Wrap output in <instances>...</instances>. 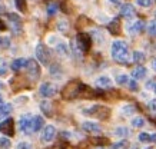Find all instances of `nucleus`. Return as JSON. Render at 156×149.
<instances>
[{
  "label": "nucleus",
  "mask_w": 156,
  "mask_h": 149,
  "mask_svg": "<svg viewBox=\"0 0 156 149\" xmlns=\"http://www.w3.org/2000/svg\"><path fill=\"white\" fill-rule=\"evenodd\" d=\"M129 135H130V132H129V129L126 126H118L115 129V136H118V138H126Z\"/></svg>",
  "instance_id": "nucleus-25"
},
{
  "label": "nucleus",
  "mask_w": 156,
  "mask_h": 149,
  "mask_svg": "<svg viewBox=\"0 0 156 149\" xmlns=\"http://www.w3.org/2000/svg\"><path fill=\"white\" fill-rule=\"evenodd\" d=\"M128 87H129V90H132V92H137V90H139L137 82L135 80V79H132V80H129V82H128Z\"/></svg>",
  "instance_id": "nucleus-36"
},
{
  "label": "nucleus",
  "mask_w": 156,
  "mask_h": 149,
  "mask_svg": "<svg viewBox=\"0 0 156 149\" xmlns=\"http://www.w3.org/2000/svg\"><path fill=\"white\" fill-rule=\"evenodd\" d=\"M36 58H37L39 63H42L43 66H48L49 60H50V53H49L48 48L43 43L36 44Z\"/></svg>",
  "instance_id": "nucleus-5"
},
{
  "label": "nucleus",
  "mask_w": 156,
  "mask_h": 149,
  "mask_svg": "<svg viewBox=\"0 0 156 149\" xmlns=\"http://www.w3.org/2000/svg\"><path fill=\"white\" fill-rule=\"evenodd\" d=\"M110 55L115 62L120 63V65H128L130 62V53H129L128 43L123 40H115L112 43L110 49Z\"/></svg>",
  "instance_id": "nucleus-1"
},
{
  "label": "nucleus",
  "mask_w": 156,
  "mask_h": 149,
  "mask_svg": "<svg viewBox=\"0 0 156 149\" xmlns=\"http://www.w3.org/2000/svg\"><path fill=\"white\" fill-rule=\"evenodd\" d=\"M27 73L32 80H37L40 77V66L34 59H27Z\"/></svg>",
  "instance_id": "nucleus-9"
},
{
  "label": "nucleus",
  "mask_w": 156,
  "mask_h": 149,
  "mask_svg": "<svg viewBox=\"0 0 156 149\" xmlns=\"http://www.w3.org/2000/svg\"><path fill=\"white\" fill-rule=\"evenodd\" d=\"M147 108H149V111H151V112H156V98H155V99H152V101L149 102Z\"/></svg>",
  "instance_id": "nucleus-40"
},
{
  "label": "nucleus",
  "mask_w": 156,
  "mask_h": 149,
  "mask_svg": "<svg viewBox=\"0 0 156 149\" xmlns=\"http://www.w3.org/2000/svg\"><path fill=\"white\" fill-rule=\"evenodd\" d=\"M147 75V70H146V67H143V66H137L135 67L132 70V77L135 79V80H140V79H145Z\"/></svg>",
  "instance_id": "nucleus-16"
},
{
  "label": "nucleus",
  "mask_w": 156,
  "mask_h": 149,
  "mask_svg": "<svg viewBox=\"0 0 156 149\" xmlns=\"http://www.w3.org/2000/svg\"><path fill=\"white\" fill-rule=\"evenodd\" d=\"M14 5L20 12H26V0H14Z\"/></svg>",
  "instance_id": "nucleus-35"
},
{
  "label": "nucleus",
  "mask_w": 156,
  "mask_h": 149,
  "mask_svg": "<svg viewBox=\"0 0 156 149\" xmlns=\"http://www.w3.org/2000/svg\"><path fill=\"white\" fill-rule=\"evenodd\" d=\"M82 129L87 132V133H93V135H100L102 133V128H100L98 123L95 122H89V120H85L82 123Z\"/></svg>",
  "instance_id": "nucleus-11"
},
{
  "label": "nucleus",
  "mask_w": 156,
  "mask_h": 149,
  "mask_svg": "<svg viewBox=\"0 0 156 149\" xmlns=\"http://www.w3.org/2000/svg\"><path fill=\"white\" fill-rule=\"evenodd\" d=\"M130 123L133 128H142V126H145V119L142 116H135V118H132Z\"/></svg>",
  "instance_id": "nucleus-27"
},
{
  "label": "nucleus",
  "mask_w": 156,
  "mask_h": 149,
  "mask_svg": "<svg viewBox=\"0 0 156 149\" xmlns=\"http://www.w3.org/2000/svg\"><path fill=\"white\" fill-rule=\"evenodd\" d=\"M76 43L79 44V48L83 53L90 50V46H92V37H90V34L87 33H79L76 36Z\"/></svg>",
  "instance_id": "nucleus-6"
},
{
  "label": "nucleus",
  "mask_w": 156,
  "mask_h": 149,
  "mask_svg": "<svg viewBox=\"0 0 156 149\" xmlns=\"http://www.w3.org/2000/svg\"><path fill=\"white\" fill-rule=\"evenodd\" d=\"M56 52L60 55V56H69L70 55V50H69V46H67L65 42H59L56 44Z\"/></svg>",
  "instance_id": "nucleus-21"
},
{
  "label": "nucleus",
  "mask_w": 156,
  "mask_h": 149,
  "mask_svg": "<svg viewBox=\"0 0 156 149\" xmlns=\"http://www.w3.org/2000/svg\"><path fill=\"white\" fill-rule=\"evenodd\" d=\"M82 113L86 116H90V118H95V119H100V120H106L110 118V109L106 108L103 105H93L87 108V109H83Z\"/></svg>",
  "instance_id": "nucleus-2"
},
{
  "label": "nucleus",
  "mask_w": 156,
  "mask_h": 149,
  "mask_svg": "<svg viewBox=\"0 0 156 149\" xmlns=\"http://www.w3.org/2000/svg\"><path fill=\"white\" fill-rule=\"evenodd\" d=\"M39 93H40L43 98H53L57 93V86L55 83L44 82L39 87Z\"/></svg>",
  "instance_id": "nucleus-7"
},
{
  "label": "nucleus",
  "mask_w": 156,
  "mask_h": 149,
  "mask_svg": "<svg viewBox=\"0 0 156 149\" xmlns=\"http://www.w3.org/2000/svg\"><path fill=\"white\" fill-rule=\"evenodd\" d=\"M145 59H146V56H145V53L140 52V50H135L133 55L130 56V60L135 63H142V62H145Z\"/></svg>",
  "instance_id": "nucleus-24"
},
{
  "label": "nucleus",
  "mask_w": 156,
  "mask_h": 149,
  "mask_svg": "<svg viewBox=\"0 0 156 149\" xmlns=\"http://www.w3.org/2000/svg\"><path fill=\"white\" fill-rule=\"evenodd\" d=\"M135 15H136L135 7H133L130 3H125V5H122V7H120V16H123L125 19H133Z\"/></svg>",
  "instance_id": "nucleus-15"
},
{
  "label": "nucleus",
  "mask_w": 156,
  "mask_h": 149,
  "mask_svg": "<svg viewBox=\"0 0 156 149\" xmlns=\"http://www.w3.org/2000/svg\"><path fill=\"white\" fill-rule=\"evenodd\" d=\"M80 86H82V83L76 82V80L69 82L67 86H65V89H63V98H66V99L77 98L79 96V92H80Z\"/></svg>",
  "instance_id": "nucleus-4"
},
{
  "label": "nucleus",
  "mask_w": 156,
  "mask_h": 149,
  "mask_svg": "<svg viewBox=\"0 0 156 149\" xmlns=\"http://www.w3.org/2000/svg\"><path fill=\"white\" fill-rule=\"evenodd\" d=\"M137 138H139V140H140V142H143V144H149V142H156V133L151 135V133H147V132H140Z\"/></svg>",
  "instance_id": "nucleus-20"
},
{
  "label": "nucleus",
  "mask_w": 156,
  "mask_h": 149,
  "mask_svg": "<svg viewBox=\"0 0 156 149\" xmlns=\"http://www.w3.org/2000/svg\"><path fill=\"white\" fill-rule=\"evenodd\" d=\"M57 29H59V32L65 33V32H67V29H69V23H67L65 19L59 20V22H57Z\"/></svg>",
  "instance_id": "nucleus-31"
},
{
  "label": "nucleus",
  "mask_w": 156,
  "mask_h": 149,
  "mask_svg": "<svg viewBox=\"0 0 156 149\" xmlns=\"http://www.w3.org/2000/svg\"><path fill=\"white\" fill-rule=\"evenodd\" d=\"M55 138H56V128L53 125H46L43 128L42 136H40L42 144H50V142H53Z\"/></svg>",
  "instance_id": "nucleus-8"
},
{
  "label": "nucleus",
  "mask_w": 156,
  "mask_h": 149,
  "mask_svg": "<svg viewBox=\"0 0 156 149\" xmlns=\"http://www.w3.org/2000/svg\"><path fill=\"white\" fill-rule=\"evenodd\" d=\"M59 10V5L57 3H49L48 5V15L49 16H55Z\"/></svg>",
  "instance_id": "nucleus-32"
},
{
  "label": "nucleus",
  "mask_w": 156,
  "mask_h": 149,
  "mask_svg": "<svg viewBox=\"0 0 156 149\" xmlns=\"http://www.w3.org/2000/svg\"><path fill=\"white\" fill-rule=\"evenodd\" d=\"M40 109H42V112L46 116H52L53 115V106L49 101H43L42 103H40Z\"/></svg>",
  "instance_id": "nucleus-22"
},
{
  "label": "nucleus",
  "mask_w": 156,
  "mask_h": 149,
  "mask_svg": "<svg viewBox=\"0 0 156 149\" xmlns=\"http://www.w3.org/2000/svg\"><path fill=\"white\" fill-rule=\"evenodd\" d=\"M2 105H3V96L0 95V108H2Z\"/></svg>",
  "instance_id": "nucleus-42"
},
{
  "label": "nucleus",
  "mask_w": 156,
  "mask_h": 149,
  "mask_svg": "<svg viewBox=\"0 0 156 149\" xmlns=\"http://www.w3.org/2000/svg\"><path fill=\"white\" fill-rule=\"evenodd\" d=\"M145 149H153V148H145Z\"/></svg>",
  "instance_id": "nucleus-48"
},
{
  "label": "nucleus",
  "mask_w": 156,
  "mask_h": 149,
  "mask_svg": "<svg viewBox=\"0 0 156 149\" xmlns=\"http://www.w3.org/2000/svg\"><path fill=\"white\" fill-rule=\"evenodd\" d=\"M12 111H13V105L12 103H3L2 108H0V120L6 119Z\"/></svg>",
  "instance_id": "nucleus-19"
},
{
  "label": "nucleus",
  "mask_w": 156,
  "mask_h": 149,
  "mask_svg": "<svg viewBox=\"0 0 156 149\" xmlns=\"http://www.w3.org/2000/svg\"><path fill=\"white\" fill-rule=\"evenodd\" d=\"M153 90H155V93H156V85H155V86H153Z\"/></svg>",
  "instance_id": "nucleus-46"
},
{
  "label": "nucleus",
  "mask_w": 156,
  "mask_h": 149,
  "mask_svg": "<svg viewBox=\"0 0 156 149\" xmlns=\"http://www.w3.org/2000/svg\"><path fill=\"white\" fill-rule=\"evenodd\" d=\"M108 27H109V32L112 34H118L119 29H120V20H119V17H115L113 20H110Z\"/></svg>",
  "instance_id": "nucleus-18"
},
{
  "label": "nucleus",
  "mask_w": 156,
  "mask_h": 149,
  "mask_svg": "<svg viewBox=\"0 0 156 149\" xmlns=\"http://www.w3.org/2000/svg\"><path fill=\"white\" fill-rule=\"evenodd\" d=\"M143 29H145V23L142 20H135L133 23H130L128 26V33L132 34V36H136V34L142 33Z\"/></svg>",
  "instance_id": "nucleus-12"
},
{
  "label": "nucleus",
  "mask_w": 156,
  "mask_h": 149,
  "mask_svg": "<svg viewBox=\"0 0 156 149\" xmlns=\"http://www.w3.org/2000/svg\"><path fill=\"white\" fill-rule=\"evenodd\" d=\"M95 85L98 89H110L113 86V80L109 76H99L95 80Z\"/></svg>",
  "instance_id": "nucleus-14"
},
{
  "label": "nucleus",
  "mask_w": 156,
  "mask_h": 149,
  "mask_svg": "<svg viewBox=\"0 0 156 149\" xmlns=\"http://www.w3.org/2000/svg\"><path fill=\"white\" fill-rule=\"evenodd\" d=\"M109 2H112V3H118V2H120V0H109Z\"/></svg>",
  "instance_id": "nucleus-45"
},
{
  "label": "nucleus",
  "mask_w": 156,
  "mask_h": 149,
  "mask_svg": "<svg viewBox=\"0 0 156 149\" xmlns=\"http://www.w3.org/2000/svg\"><path fill=\"white\" fill-rule=\"evenodd\" d=\"M147 33L151 34L152 37H156V20L147 26Z\"/></svg>",
  "instance_id": "nucleus-34"
},
{
  "label": "nucleus",
  "mask_w": 156,
  "mask_h": 149,
  "mask_svg": "<svg viewBox=\"0 0 156 149\" xmlns=\"http://www.w3.org/2000/svg\"><path fill=\"white\" fill-rule=\"evenodd\" d=\"M12 148V142L7 136H0V149H10Z\"/></svg>",
  "instance_id": "nucleus-29"
},
{
  "label": "nucleus",
  "mask_w": 156,
  "mask_h": 149,
  "mask_svg": "<svg viewBox=\"0 0 156 149\" xmlns=\"http://www.w3.org/2000/svg\"><path fill=\"white\" fill-rule=\"evenodd\" d=\"M153 69H155V70H156V59H155V60H153Z\"/></svg>",
  "instance_id": "nucleus-44"
},
{
  "label": "nucleus",
  "mask_w": 156,
  "mask_h": 149,
  "mask_svg": "<svg viewBox=\"0 0 156 149\" xmlns=\"http://www.w3.org/2000/svg\"><path fill=\"white\" fill-rule=\"evenodd\" d=\"M19 129L24 135H30L33 132V116L30 113H24L19 118Z\"/></svg>",
  "instance_id": "nucleus-3"
},
{
  "label": "nucleus",
  "mask_w": 156,
  "mask_h": 149,
  "mask_svg": "<svg viewBox=\"0 0 156 149\" xmlns=\"http://www.w3.org/2000/svg\"><path fill=\"white\" fill-rule=\"evenodd\" d=\"M3 87H5V83H3V82H0V89H3Z\"/></svg>",
  "instance_id": "nucleus-43"
},
{
  "label": "nucleus",
  "mask_w": 156,
  "mask_h": 149,
  "mask_svg": "<svg viewBox=\"0 0 156 149\" xmlns=\"http://www.w3.org/2000/svg\"><path fill=\"white\" fill-rule=\"evenodd\" d=\"M43 123H44L43 116H40V115L33 116V132H39L43 128Z\"/></svg>",
  "instance_id": "nucleus-23"
},
{
  "label": "nucleus",
  "mask_w": 156,
  "mask_h": 149,
  "mask_svg": "<svg viewBox=\"0 0 156 149\" xmlns=\"http://www.w3.org/2000/svg\"><path fill=\"white\" fill-rule=\"evenodd\" d=\"M48 43L49 44H53V46H56V44L59 43V39H57V36H55V34L48 36Z\"/></svg>",
  "instance_id": "nucleus-38"
},
{
  "label": "nucleus",
  "mask_w": 156,
  "mask_h": 149,
  "mask_svg": "<svg viewBox=\"0 0 156 149\" xmlns=\"http://www.w3.org/2000/svg\"><path fill=\"white\" fill-rule=\"evenodd\" d=\"M6 73H7V63L0 59V77L5 76Z\"/></svg>",
  "instance_id": "nucleus-37"
},
{
  "label": "nucleus",
  "mask_w": 156,
  "mask_h": 149,
  "mask_svg": "<svg viewBox=\"0 0 156 149\" xmlns=\"http://www.w3.org/2000/svg\"><path fill=\"white\" fill-rule=\"evenodd\" d=\"M136 5L140 7H152L153 6V0H136Z\"/></svg>",
  "instance_id": "nucleus-33"
},
{
  "label": "nucleus",
  "mask_w": 156,
  "mask_h": 149,
  "mask_svg": "<svg viewBox=\"0 0 156 149\" xmlns=\"http://www.w3.org/2000/svg\"><path fill=\"white\" fill-rule=\"evenodd\" d=\"M95 149H103V148H95Z\"/></svg>",
  "instance_id": "nucleus-47"
},
{
  "label": "nucleus",
  "mask_w": 156,
  "mask_h": 149,
  "mask_svg": "<svg viewBox=\"0 0 156 149\" xmlns=\"http://www.w3.org/2000/svg\"><path fill=\"white\" fill-rule=\"evenodd\" d=\"M135 111H136V109H135L133 105H125L120 108V113L125 116H132L133 113H135Z\"/></svg>",
  "instance_id": "nucleus-26"
},
{
  "label": "nucleus",
  "mask_w": 156,
  "mask_h": 149,
  "mask_svg": "<svg viewBox=\"0 0 156 149\" xmlns=\"http://www.w3.org/2000/svg\"><path fill=\"white\" fill-rule=\"evenodd\" d=\"M17 149H32V145L29 144V142L22 140V142H19V145H17Z\"/></svg>",
  "instance_id": "nucleus-39"
},
{
  "label": "nucleus",
  "mask_w": 156,
  "mask_h": 149,
  "mask_svg": "<svg viewBox=\"0 0 156 149\" xmlns=\"http://www.w3.org/2000/svg\"><path fill=\"white\" fill-rule=\"evenodd\" d=\"M0 30H6V24L3 23V20L0 19Z\"/></svg>",
  "instance_id": "nucleus-41"
},
{
  "label": "nucleus",
  "mask_w": 156,
  "mask_h": 149,
  "mask_svg": "<svg viewBox=\"0 0 156 149\" xmlns=\"http://www.w3.org/2000/svg\"><path fill=\"white\" fill-rule=\"evenodd\" d=\"M128 82H129L128 75H125V73H120V75H118V76H116V83H118L119 86L128 85Z\"/></svg>",
  "instance_id": "nucleus-30"
},
{
  "label": "nucleus",
  "mask_w": 156,
  "mask_h": 149,
  "mask_svg": "<svg viewBox=\"0 0 156 149\" xmlns=\"http://www.w3.org/2000/svg\"><path fill=\"white\" fill-rule=\"evenodd\" d=\"M133 149H135V148H133Z\"/></svg>",
  "instance_id": "nucleus-49"
},
{
  "label": "nucleus",
  "mask_w": 156,
  "mask_h": 149,
  "mask_svg": "<svg viewBox=\"0 0 156 149\" xmlns=\"http://www.w3.org/2000/svg\"><path fill=\"white\" fill-rule=\"evenodd\" d=\"M26 66H27V59H24V58L14 59L13 62H12V69H13L14 72H19V70H22Z\"/></svg>",
  "instance_id": "nucleus-17"
},
{
  "label": "nucleus",
  "mask_w": 156,
  "mask_h": 149,
  "mask_svg": "<svg viewBox=\"0 0 156 149\" xmlns=\"http://www.w3.org/2000/svg\"><path fill=\"white\" fill-rule=\"evenodd\" d=\"M7 17H9L12 30H13L14 33H20V32H22V20H20L19 16L14 15V13H9V15H7Z\"/></svg>",
  "instance_id": "nucleus-13"
},
{
  "label": "nucleus",
  "mask_w": 156,
  "mask_h": 149,
  "mask_svg": "<svg viewBox=\"0 0 156 149\" xmlns=\"http://www.w3.org/2000/svg\"><path fill=\"white\" fill-rule=\"evenodd\" d=\"M128 148H129V142L126 139L119 140V142H116V144L110 146V149H128Z\"/></svg>",
  "instance_id": "nucleus-28"
},
{
  "label": "nucleus",
  "mask_w": 156,
  "mask_h": 149,
  "mask_svg": "<svg viewBox=\"0 0 156 149\" xmlns=\"http://www.w3.org/2000/svg\"><path fill=\"white\" fill-rule=\"evenodd\" d=\"M0 132L6 136H13L14 135V120L12 118H6L0 122Z\"/></svg>",
  "instance_id": "nucleus-10"
}]
</instances>
